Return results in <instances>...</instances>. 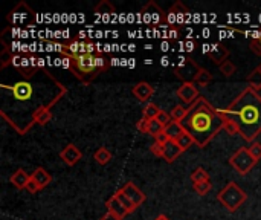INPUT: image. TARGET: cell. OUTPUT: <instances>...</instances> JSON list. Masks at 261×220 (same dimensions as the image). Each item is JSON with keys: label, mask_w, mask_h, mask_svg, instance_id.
Masks as SVG:
<instances>
[{"label": "cell", "mask_w": 261, "mask_h": 220, "mask_svg": "<svg viewBox=\"0 0 261 220\" xmlns=\"http://www.w3.org/2000/svg\"><path fill=\"white\" fill-rule=\"evenodd\" d=\"M184 153V150L177 145L176 141H168L165 145H164V155H162V159H165L168 164L174 162L180 155Z\"/></svg>", "instance_id": "obj_16"}, {"label": "cell", "mask_w": 261, "mask_h": 220, "mask_svg": "<svg viewBox=\"0 0 261 220\" xmlns=\"http://www.w3.org/2000/svg\"><path fill=\"white\" fill-rule=\"evenodd\" d=\"M249 46H251V49H252L254 54H257V55L261 57V37H255L254 40H251Z\"/></svg>", "instance_id": "obj_37"}, {"label": "cell", "mask_w": 261, "mask_h": 220, "mask_svg": "<svg viewBox=\"0 0 261 220\" xmlns=\"http://www.w3.org/2000/svg\"><path fill=\"white\" fill-rule=\"evenodd\" d=\"M121 190H122V193H124V194H125V196H127L133 204H135V205H136V208L145 202V194H144V193H142V191H141V190H139L133 182H127Z\"/></svg>", "instance_id": "obj_14"}, {"label": "cell", "mask_w": 261, "mask_h": 220, "mask_svg": "<svg viewBox=\"0 0 261 220\" xmlns=\"http://www.w3.org/2000/svg\"><path fill=\"white\" fill-rule=\"evenodd\" d=\"M93 159L99 164V165H106L112 161V153L106 149V147H101L95 152L93 155Z\"/></svg>", "instance_id": "obj_25"}, {"label": "cell", "mask_w": 261, "mask_h": 220, "mask_svg": "<svg viewBox=\"0 0 261 220\" xmlns=\"http://www.w3.org/2000/svg\"><path fill=\"white\" fill-rule=\"evenodd\" d=\"M60 158H61V161H63L64 164H67V165L73 167L75 164H78V162H80V159L83 158V153L80 152V149H78L76 145H73V144H67V145L61 150Z\"/></svg>", "instance_id": "obj_12"}, {"label": "cell", "mask_w": 261, "mask_h": 220, "mask_svg": "<svg viewBox=\"0 0 261 220\" xmlns=\"http://www.w3.org/2000/svg\"><path fill=\"white\" fill-rule=\"evenodd\" d=\"M229 165L242 176L248 175L255 165H257V161L251 156L248 147H242L239 149L231 158H229Z\"/></svg>", "instance_id": "obj_6"}, {"label": "cell", "mask_w": 261, "mask_h": 220, "mask_svg": "<svg viewBox=\"0 0 261 220\" xmlns=\"http://www.w3.org/2000/svg\"><path fill=\"white\" fill-rule=\"evenodd\" d=\"M236 70H237V67H236V64L232 63V61H225L222 66H220V72L226 77V78H229V77H232L234 74H236Z\"/></svg>", "instance_id": "obj_34"}, {"label": "cell", "mask_w": 261, "mask_h": 220, "mask_svg": "<svg viewBox=\"0 0 261 220\" xmlns=\"http://www.w3.org/2000/svg\"><path fill=\"white\" fill-rule=\"evenodd\" d=\"M151 153H153L154 156H158V158H162V155H164V145L159 144V142H154V144L151 145Z\"/></svg>", "instance_id": "obj_40"}, {"label": "cell", "mask_w": 261, "mask_h": 220, "mask_svg": "<svg viewBox=\"0 0 261 220\" xmlns=\"http://www.w3.org/2000/svg\"><path fill=\"white\" fill-rule=\"evenodd\" d=\"M194 49H196V41H193V40H187V41H185V51L191 52V51H194Z\"/></svg>", "instance_id": "obj_43"}, {"label": "cell", "mask_w": 261, "mask_h": 220, "mask_svg": "<svg viewBox=\"0 0 261 220\" xmlns=\"http://www.w3.org/2000/svg\"><path fill=\"white\" fill-rule=\"evenodd\" d=\"M164 133L170 138V141H176L180 135H184V133H185V129H184V126H182L180 123L171 121V123L165 127Z\"/></svg>", "instance_id": "obj_20"}, {"label": "cell", "mask_w": 261, "mask_h": 220, "mask_svg": "<svg viewBox=\"0 0 261 220\" xmlns=\"http://www.w3.org/2000/svg\"><path fill=\"white\" fill-rule=\"evenodd\" d=\"M188 112H190V107H185L184 104H177L171 110V119L176 121V123H182L187 118Z\"/></svg>", "instance_id": "obj_24"}, {"label": "cell", "mask_w": 261, "mask_h": 220, "mask_svg": "<svg viewBox=\"0 0 261 220\" xmlns=\"http://www.w3.org/2000/svg\"><path fill=\"white\" fill-rule=\"evenodd\" d=\"M225 119V118H223ZM225 130L229 133V135H239V130H237V126L228 119H225Z\"/></svg>", "instance_id": "obj_39"}, {"label": "cell", "mask_w": 261, "mask_h": 220, "mask_svg": "<svg viewBox=\"0 0 261 220\" xmlns=\"http://www.w3.org/2000/svg\"><path fill=\"white\" fill-rule=\"evenodd\" d=\"M95 12H96V15H98V14H113V12H115V6H113L110 2H107V0H102V2L95 8Z\"/></svg>", "instance_id": "obj_32"}, {"label": "cell", "mask_w": 261, "mask_h": 220, "mask_svg": "<svg viewBox=\"0 0 261 220\" xmlns=\"http://www.w3.org/2000/svg\"><path fill=\"white\" fill-rule=\"evenodd\" d=\"M176 95L182 101L184 106H193L200 98L199 87L196 86V83H182V86L177 89Z\"/></svg>", "instance_id": "obj_11"}, {"label": "cell", "mask_w": 261, "mask_h": 220, "mask_svg": "<svg viewBox=\"0 0 261 220\" xmlns=\"http://www.w3.org/2000/svg\"><path fill=\"white\" fill-rule=\"evenodd\" d=\"M28 20H34V11L24 3L20 2L9 14H8V21L11 25H26Z\"/></svg>", "instance_id": "obj_10"}, {"label": "cell", "mask_w": 261, "mask_h": 220, "mask_svg": "<svg viewBox=\"0 0 261 220\" xmlns=\"http://www.w3.org/2000/svg\"><path fill=\"white\" fill-rule=\"evenodd\" d=\"M154 220H170V219H168L167 216H164V214H161V216H158V217H156V219H154Z\"/></svg>", "instance_id": "obj_46"}, {"label": "cell", "mask_w": 261, "mask_h": 220, "mask_svg": "<svg viewBox=\"0 0 261 220\" xmlns=\"http://www.w3.org/2000/svg\"><path fill=\"white\" fill-rule=\"evenodd\" d=\"M248 199V194L236 184V182H229L226 184V187L217 194V201L229 211L234 213L237 211Z\"/></svg>", "instance_id": "obj_5"}, {"label": "cell", "mask_w": 261, "mask_h": 220, "mask_svg": "<svg viewBox=\"0 0 261 220\" xmlns=\"http://www.w3.org/2000/svg\"><path fill=\"white\" fill-rule=\"evenodd\" d=\"M40 190H41V188H40V187H38L32 179H31V181L28 182V185H26V191H29L31 194H35V193H37V191H40Z\"/></svg>", "instance_id": "obj_41"}, {"label": "cell", "mask_w": 261, "mask_h": 220, "mask_svg": "<svg viewBox=\"0 0 261 220\" xmlns=\"http://www.w3.org/2000/svg\"><path fill=\"white\" fill-rule=\"evenodd\" d=\"M156 119H158L164 127H167V126L173 121V119H171V115H170V113H167L165 110H161V113H159V116H158Z\"/></svg>", "instance_id": "obj_36"}, {"label": "cell", "mask_w": 261, "mask_h": 220, "mask_svg": "<svg viewBox=\"0 0 261 220\" xmlns=\"http://www.w3.org/2000/svg\"><path fill=\"white\" fill-rule=\"evenodd\" d=\"M31 179H32L40 188H44V187H47V185L50 184L52 176H50L43 167H37V168L32 172V175H31Z\"/></svg>", "instance_id": "obj_18"}, {"label": "cell", "mask_w": 261, "mask_h": 220, "mask_svg": "<svg viewBox=\"0 0 261 220\" xmlns=\"http://www.w3.org/2000/svg\"><path fill=\"white\" fill-rule=\"evenodd\" d=\"M64 54V58L61 60V66L67 70H70L80 81L89 84L93 81L99 72L96 70L95 66V58L96 55L92 54Z\"/></svg>", "instance_id": "obj_4"}, {"label": "cell", "mask_w": 261, "mask_h": 220, "mask_svg": "<svg viewBox=\"0 0 261 220\" xmlns=\"http://www.w3.org/2000/svg\"><path fill=\"white\" fill-rule=\"evenodd\" d=\"M106 208H107V213H110V214H113V216H116V217H119V219L124 220V217L128 214L127 213V210L119 204V201L116 199V196L113 194V196H110V199H107V202H106Z\"/></svg>", "instance_id": "obj_17"}, {"label": "cell", "mask_w": 261, "mask_h": 220, "mask_svg": "<svg viewBox=\"0 0 261 220\" xmlns=\"http://www.w3.org/2000/svg\"><path fill=\"white\" fill-rule=\"evenodd\" d=\"M190 18V9L182 3V2H176L167 14V25L171 29H177L180 31V28L188 21Z\"/></svg>", "instance_id": "obj_7"}, {"label": "cell", "mask_w": 261, "mask_h": 220, "mask_svg": "<svg viewBox=\"0 0 261 220\" xmlns=\"http://www.w3.org/2000/svg\"><path fill=\"white\" fill-rule=\"evenodd\" d=\"M223 118L237 126L239 135L248 141L254 139L261 133V96L252 87H246L226 109L220 110Z\"/></svg>", "instance_id": "obj_2"}, {"label": "cell", "mask_w": 261, "mask_h": 220, "mask_svg": "<svg viewBox=\"0 0 261 220\" xmlns=\"http://www.w3.org/2000/svg\"><path fill=\"white\" fill-rule=\"evenodd\" d=\"M159 113H161V109H159L154 103H147V106H145L144 110H142V116L147 118L148 121L156 119V118L159 116Z\"/></svg>", "instance_id": "obj_26"}, {"label": "cell", "mask_w": 261, "mask_h": 220, "mask_svg": "<svg viewBox=\"0 0 261 220\" xmlns=\"http://www.w3.org/2000/svg\"><path fill=\"white\" fill-rule=\"evenodd\" d=\"M193 187H194V191H196L199 196H205V194H208V193L211 191V188H213V184H211V181H210V182L193 184Z\"/></svg>", "instance_id": "obj_33"}, {"label": "cell", "mask_w": 261, "mask_h": 220, "mask_svg": "<svg viewBox=\"0 0 261 220\" xmlns=\"http://www.w3.org/2000/svg\"><path fill=\"white\" fill-rule=\"evenodd\" d=\"M141 15L144 18V21L147 25L151 26H159L162 23H167V15L162 11L161 6H158L154 2H148L142 9H141Z\"/></svg>", "instance_id": "obj_9"}, {"label": "cell", "mask_w": 261, "mask_h": 220, "mask_svg": "<svg viewBox=\"0 0 261 220\" xmlns=\"http://www.w3.org/2000/svg\"><path fill=\"white\" fill-rule=\"evenodd\" d=\"M132 93H133L135 98H138L141 103H147V101L153 96L154 89H153V86H151L150 83L141 81V83H138V84L132 89Z\"/></svg>", "instance_id": "obj_15"}, {"label": "cell", "mask_w": 261, "mask_h": 220, "mask_svg": "<svg viewBox=\"0 0 261 220\" xmlns=\"http://www.w3.org/2000/svg\"><path fill=\"white\" fill-rule=\"evenodd\" d=\"M180 124L193 136L196 145L200 149H205L220 130H225V119L222 112L202 96L193 106H190V112Z\"/></svg>", "instance_id": "obj_3"}, {"label": "cell", "mask_w": 261, "mask_h": 220, "mask_svg": "<svg viewBox=\"0 0 261 220\" xmlns=\"http://www.w3.org/2000/svg\"><path fill=\"white\" fill-rule=\"evenodd\" d=\"M0 44H2V51H0V67L5 69L8 64H12V60H14L15 55L12 54V51L9 49V46L3 40H0Z\"/></svg>", "instance_id": "obj_21"}, {"label": "cell", "mask_w": 261, "mask_h": 220, "mask_svg": "<svg viewBox=\"0 0 261 220\" xmlns=\"http://www.w3.org/2000/svg\"><path fill=\"white\" fill-rule=\"evenodd\" d=\"M176 142H177V145L184 150V152H187L191 145H194L196 142H194V139H193V136L185 130V133L184 135H180L177 139H176Z\"/></svg>", "instance_id": "obj_29"}, {"label": "cell", "mask_w": 261, "mask_h": 220, "mask_svg": "<svg viewBox=\"0 0 261 220\" xmlns=\"http://www.w3.org/2000/svg\"><path fill=\"white\" fill-rule=\"evenodd\" d=\"M200 69L202 67L191 57H185V58H180L179 64L174 67V74L184 83H194V78H196V75L199 74Z\"/></svg>", "instance_id": "obj_8"}, {"label": "cell", "mask_w": 261, "mask_h": 220, "mask_svg": "<svg viewBox=\"0 0 261 220\" xmlns=\"http://www.w3.org/2000/svg\"><path fill=\"white\" fill-rule=\"evenodd\" d=\"M115 196H116V199L119 201V204L127 210V213H128V214H130V213H133V211L136 210V205H135V204H133V202H132V201H130L124 193H122V190H118V191L115 193Z\"/></svg>", "instance_id": "obj_28"}, {"label": "cell", "mask_w": 261, "mask_h": 220, "mask_svg": "<svg viewBox=\"0 0 261 220\" xmlns=\"http://www.w3.org/2000/svg\"><path fill=\"white\" fill-rule=\"evenodd\" d=\"M50 119H52V113H50V109H49V107L40 109V110L35 113V116H34V123L38 124V126H46Z\"/></svg>", "instance_id": "obj_23"}, {"label": "cell", "mask_w": 261, "mask_h": 220, "mask_svg": "<svg viewBox=\"0 0 261 220\" xmlns=\"http://www.w3.org/2000/svg\"><path fill=\"white\" fill-rule=\"evenodd\" d=\"M191 181L193 184H200V182H210V173L202 168V167H197L193 173H191Z\"/></svg>", "instance_id": "obj_27"}, {"label": "cell", "mask_w": 261, "mask_h": 220, "mask_svg": "<svg viewBox=\"0 0 261 220\" xmlns=\"http://www.w3.org/2000/svg\"><path fill=\"white\" fill-rule=\"evenodd\" d=\"M164 130H165V127H164L158 119H151V121L148 123V130H147V133L151 135L153 138H156V136H159L161 133H164Z\"/></svg>", "instance_id": "obj_30"}, {"label": "cell", "mask_w": 261, "mask_h": 220, "mask_svg": "<svg viewBox=\"0 0 261 220\" xmlns=\"http://www.w3.org/2000/svg\"><path fill=\"white\" fill-rule=\"evenodd\" d=\"M248 150H249V153H251V156L258 162L261 159V144L260 142H252L249 147H248Z\"/></svg>", "instance_id": "obj_35"}, {"label": "cell", "mask_w": 261, "mask_h": 220, "mask_svg": "<svg viewBox=\"0 0 261 220\" xmlns=\"http://www.w3.org/2000/svg\"><path fill=\"white\" fill-rule=\"evenodd\" d=\"M148 123H150V121H148L147 118L142 116V118L136 123V129H138L139 132H142V133H147V130H148Z\"/></svg>", "instance_id": "obj_38"}, {"label": "cell", "mask_w": 261, "mask_h": 220, "mask_svg": "<svg viewBox=\"0 0 261 220\" xmlns=\"http://www.w3.org/2000/svg\"><path fill=\"white\" fill-rule=\"evenodd\" d=\"M0 89L3 90L5 96L3 98H12V107L9 109H2L0 115L2 118L12 126L15 119L20 115V110L24 112V119H23V129L21 135H26L34 123L35 113L43 109V107H52L57 104L66 93L67 89L63 83H60L52 74L46 72L44 81L41 86H37L31 80H20L14 83L12 86L8 84H0Z\"/></svg>", "instance_id": "obj_1"}, {"label": "cell", "mask_w": 261, "mask_h": 220, "mask_svg": "<svg viewBox=\"0 0 261 220\" xmlns=\"http://www.w3.org/2000/svg\"><path fill=\"white\" fill-rule=\"evenodd\" d=\"M257 69H258V70H260V72H261V64H260V66H258V67H257Z\"/></svg>", "instance_id": "obj_47"}, {"label": "cell", "mask_w": 261, "mask_h": 220, "mask_svg": "<svg viewBox=\"0 0 261 220\" xmlns=\"http://www.w3.org/2000/svg\"><path fill=\"white\" fill-rule=\"evenodd\" d=\"M211 81H213V74H211L208 69H203V67L199 70V74H197V75H196V78H194L196 86H200V87L208 86Z\"/></svg>", "instance_id": "obj_22"}, {"label": "cell", "mask_w": 261, "mask_h": 220, "mask_svg": "<svg viewBox=\"0 0 261 220\" xmlns=\"http://www.w3.org/2000/svg\"><path fill=\"white\" fill-rule=\"evenodd\" d=\"M99 220H122V219H119V217H116V216H113V214L107 213V214H104V216H102Z\"/></svg>", "instance_id": "obj_44"}, {"label": "cell", "mask_w": 261, "mask_h": 220, "mask_svg": "<svg viewBox=\"0 0 261 220\" xmlns=\"http://www.w3.org/2000/svg\"><path fill=\"white\" fill-rule=\"evenodd\" d=\"M248 83H249V87H252L254 90H260L261 89V72L258 69L252 70V74L248 77Z\"/></svg>", "instance_id": "obj_31"}, {"label": "cell", "mask_w": 261, "mask_h": 220, "mask_svg": "<svg viewBox=\"0 0 261 220\" xmlns=\"http://www.w3.org/2000/svg\"><path fill=\"white\" fill-rule=\"evenodd\" d=\"M161 63H162V66H168V58H167V57H164V58L161 60Z\"/></svg>", "instance_id": "obj_45"}, {"label": "cell", "mask_w": 261, "mask_h": 220, "mask_svg": "<svg viewBox=\"0 0 261 220\" xmlns=\"http://www.w3.org/2000/svg\"><path fill=\"white\" fill-rule=\"evenodd\" d=\"M168 141H170V138H168L165 133H161L159 136H156V138H154V142H159V144H162V145H165Z\"/></svg>", "instance_id": "obj_42"}, {"label": "cell", "mask_w": 261, "mask_h": 220, "mask_svg": "<svg viewBox=\"0 0 261 220\" xmlns=\"http://www.w3.org/2000/svg\"><path fill=\"white\" fill-rule=\"evenodd\" d=\"M210 60L217 64L219 67L226 61V58L229 57V49L223 44V43H217V44H213L211 46V52L208 54Z\"/></svg>", "instance_id": "obj_13"}, {"label": "cell", "mask_w": 261, "mask_h": 220, "mask_svg": "<svg viewBox=\"0 0 261 220\" xmlns=\"http://www.w3.org/2000/svg\"><path fill=\"white\" fill-rule=\"evenodd\" d=\"M9 181H11V184H12L15 188H18V190H26V185H28V182L31 181V175H28L24 170L18 168V170L9 178Z\"/></svg>", "instance_id": "obj_19"}]
</instances>
